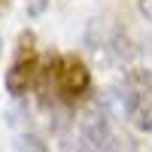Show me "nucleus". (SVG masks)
<instances>
[{"label":"nucleus","mask_w":152,"mask_h":152,"mask_svg":"<svg viewBox=\"0 0 152 152\" xmlns=\"http://www.w3.org/2000/svg\"><path fill=\"white\" fill-rule=\"evenodd\" d=\"M116 88L125 104V122H131L137 131H152V76L149 70H140V67L128 70Z\"/></svg>","instance_id":"2"},{"label":"nucleus","mask_w":152,"mask_h":152,"mask_svg":"<svg viewBox=\"0 0 152 152\" xmlns=\"http://www.w3.org/2000/svg\"><path fill=\"white\" fill-rule=\"evenodd\" d=\"M15 149H37V152H46L49 146L40 140V137H34V134H24V137H18V140H15Z\"/></svg>","instance_id":"6"},{"label":"nucleus","mask_w":152,"mask_h":152,"mask_svg":"<svg viewBox=\"0 0 152 152\" xmlns=\"http://www.w3.org/2000/svg\"><path fill=\"white\" fill-rule=\"evenodd\" d=\"M107 49H110V52L116 55L119 61H131V58H134V52H137V49L131 46V37H128V31H122V28H113L110 40H107Z\"/></svg>","instance_id":"5"},{"label":"nucleus","mask_w":152,"mask_h":152,"mask_svg":"<svg viewBox=\"0 0 152 152\" xmlns=\"http://www.w3.org/2000/svg\"><path fill=\"white\" fill-rule=\"evenodd\" d=\"M46 9V0H28V15H40Z\"/></svg>","instance_id":"8"},{"label":"nucleus","mask_w":152,"mask_h":152,"mask_svg":"<svg viewBox=\"0 0 152 152\" xmlns=\"http://www.w3.org/2000/svg\"><path fill=\"white\" fill-rule=\"evenodd\" d=\"M0 52H3V40H0Z\"/></svg>","instance_id":"9"},{"label":"nucleus","mask_w":152,"mask_h":152,"mask_svg":"<svg viewBox=\"0 0 152 152\" xmlns=\"http://www.w3.org/2000/svg\"><path fill=\"white\" fill-rule=\"evenodd\" d=\"M40 64H43V58L37 55V49H34V37L21 34L15 61H12V67L6 70V91L12 97H24L28 91H34L37 76H40Z\"/></svg>","instance_id":"3"},{"label":"nucleus","mask_w":152,"mask_h":152,"mask_svg":"<svg viewBox=\"0 0 152 152\" xmlns=\"http://www.w3.org/2000/svg\"><path fill=\"white\" fill-rule=\"evenodd\" d=\"M137 9H140V15L152 24V0H137Z\"/></svg>","instance_id":"7"},{"label":"nucleus","mask_w":152,"mask_h":152,"mask_svg":"<svg viewBox=\"0 0 152 152\" xmlns=\"http://www.w3.org/2000/svg\"><path fill=\"white\" fill-rule=\"evenodd\" d=\"M79 146L82 149H113L116 146V137L110 131V116L104 113V107L88 110L82 122H79Z\"/></svg>","instance_id":"4"},{"label":"nucleus","mask_w":152,"mask_h":152,"mask_svg":"<svg viewBox=\"0 0 152 152\" xmlns=\"http://www.w3.org/2000/svg\"><path fill=\"white\" fill-rule=\"evenodd\" d=\"M40 91H52L64 104H76L91 91V70L76 55H46L37 76Z\"/></svg>","instance_id":"1"}]
</instances>
